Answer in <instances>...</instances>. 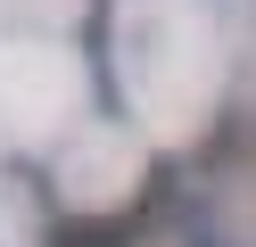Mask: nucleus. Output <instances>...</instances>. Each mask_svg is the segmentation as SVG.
<instances>
[{"instance_id":"nucleus-1","label":"nucleus","mask_w":256,"mask_h":247,"mask_svg":"<svg viewBox=\"0 0 256 247\" xmlns=\"http://www.w3.org/2000/svg\"><path fill=\"white\" fill-rule=\"evenodd\" d=\"M50 247H124V223H58Z\"/></svg>"}]
</instances>
